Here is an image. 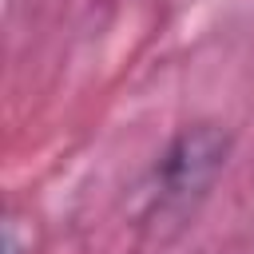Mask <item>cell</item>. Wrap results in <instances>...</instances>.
<instances>
[{
  "instance_id": "cell-2",
  "label": "cell",
  "mask_w": 254,
  "mask_h": 254,
  "mask_svg": "<svg viewBox=\"0 0 254 254\" xmlns=\"http://www.w3.org/2000/svg\"><path fill=\"white\" fill-rule=\"evenodd\" d=\"M0 250H4V254H28V250H32V238L20 234V218H8V222H4V242H0Z\"/></svg>"
},
{
  "instance_id": "cell-1",
  "label": "cell",
  "mask_w": 254,
  "mask_h": 254,
  "mask_svg": "<svg viewBox=\"0 0 254 254\" xmlns=\"http://www.w3.org/2000/svg\"><path fill=\"white\" fill-rule=\"evenodd\" d=\"M234 155V135L214 119H194L179 127L151 167V198L159 214H187L194 210L214 183L222 179Z\"/></svg>"
}]
</instances>
